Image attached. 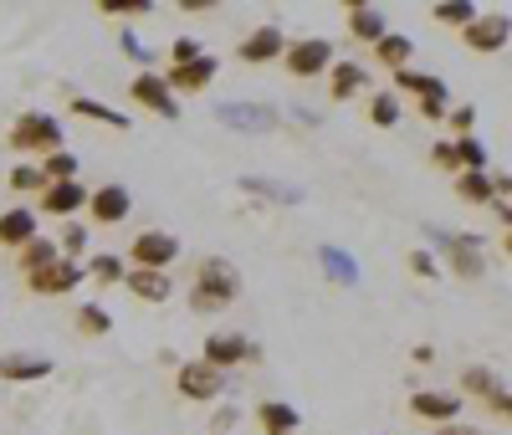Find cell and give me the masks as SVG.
Instances as JSON below:
<instances>
[{
  "instance_id": "cell-1",
  "label": "cell",
  "mask_w": 512,
  "mask_h": 435,
  "mask_svg": "<svg viewBox=\"0 0 512 435\" xmlns=\"http://www.w3.org/2000/svg\"><path fill=\"white\" fill-rule=\"evenodd\" d=\"M236 297H241V277H236V267H231L226 256H205L200 267H195L190 292H185L190 313H200V318H210V313H226Z\"/></svg>"
},
{
  "instance_id": "cell-2",
  "label": "cell",
  "mask_w": 512,
  "mask_h": 435,
  "mask_svg": "<svg viewBox=\"0 0 512 435\" xmlns=\"http://www.w3.org/2000/svg\"><path fill=\"white\" fill-rule=\"evenodd\" d=\"M431 246L446 256V267L456 277H482L487 272V241L477 231H441V226H431Z\"/></svg>"
},
{
  "instance_id": "cell-3",
  "label": "cell",
  "mask_w": 512,
  "mask_h": 435,
  "mask_svg": "<svg viewBox=\"0 0 512 435\" xmlns=\"http://www.w3.org/2000/svg\"><path fill=\"white\" fill-rule=\"evenodd\" d=\"M11 149H16V154H41V159L57 154V149H67L57 113H41V108L21 113V118L11 123Z\"/></svg>"
},
{
  "instance_id": "cell-4",
  "label": "cell",
  "mask_w": 512,
  "mask_h": 435,
  "mask_svg": "<svg viewBox=\"0 0 512 435\" xmlns=\"http://www.w3.org/2000/svg\"><path fill=\"white\" fill-rule=\"evenodd\" d=\"M390 82H395V93H410V98H415V108H420L425 118H451V87H446L436 72L400 67V72H390Z\"/></svg>"
},
{
  "instance_id": "cell-5",
  "label": "cell",
  "mask_w": 512,
  "mask_h": 435,
  "mask_svg": "<svg viewBox=\"0 0 512 435\" xmlns=\"http://www.w3.org/2000/svg\"><path fill=\"white\" fill-rule=\"evenodd\" d=\"M333 41L328 36H297V41H287V57H282V67L292 72V77H303V82H313V77H328L333 72Z\"/></svg>"
},
{
  "instance_id": "cell-6",
  "label": "cell",
  "mask_w": 512,
  "mask_h": 435,
  "mask_svg": "<svg viewBox=\"0 0 512 435\" xmlns=\"http://www.w3.org/2000/svg\"><path fill=\"white\" fill-rule=\"evenodd\" d=\"M200 359L210 364V369H241V364H256L262 359V348H256L246 333H226V328H216V333H205V343H200Z\"/></svg>"
},
{
  "instance_id": "cell-7",
  "label": "cell",
  "mask_w": 512,
  "mask_h": 435,
  "mask_svg": "<svg viewBox=\"0 0 512 435\" xmlns=\"http://www.w3.org/2000/svg\"><path fill=\"white\" fill-rule=\"evenodd\" d=\"M175 389L190 405H216L226 395V374L210 369L205 359H185V364H175Z\"/></svg>"
},
{
  "instance_id": "cell-8",
  "label": "cell",
  "mask_w": 512,
  "mask_h": 435,
  "mask_svg": "<svg viewBox=\"0 0 512 435\" xmlns=\"http://www.w3.org/2000/svg\"><path fill=\"white\" fill-rule=\"evenodd\" d=\"M128 98H134L139 108H149L154 118H169L175 123L180 118V98H175V87L164 82V72H134V82H128Z\"/></svg>"
},
{
  "instance_id": "cell-9",
  "label": "cell",
  "mask_w": 512,
  "mask_h": 435,
  "mask_svg": "<svg viewBox=\"0 0 512 435\" xmlns=\"http://www.w3.org/2000/svg\"><path fill=\"white\" fill-rule=\"evenodd\" d=\"M128 261H134L139 272H169L180 261V236H169V231H139L134 246H128Z\"/></svg>"
},
{
  "instance_id": "cell-10",
  "label": "cell",
  "mask_w": 512,
  "mask_h": 435,
  "mask_svg": "<svg viewBox=\"0 0 512 435\" xmlns=\"http://www.w3.org/2000/svg\"><path fill=\"white\" fill-rule=\"evenodd\" d=\"M507 41H512V16H502V11H482L472 26L461 31V47H466V52H477V57L502 52Z\"/></svg>"
},
{
  "instance_id": "cell-11",
  "label": "cell",
  "mask_w": 512,
  "mask_h": 435,
  "mask_svg": "<svg viewBox=\"0 0 512 435\" xmlns=\"http://www.w3.org/2000/svg\"><path fill=\"white\" fill-rule=\"evenodd\" d=\"M287 31L282 26H251L246 36H241V47H236V57L246 62V67H267V62H282L287 57Z\"/></svg>"
},
{
  "instance_id": "cell-12",
  "label": "cell",
  "mask_w": 512,
  "mask_h": 435,
  "mask_svg": "<svg viewBox=\"0 0 512 435\" xmlns=\"http://www.w3.org/2000/svg\"><path fill=\"white\" fill-rule=\"evenodd\" d=\"M461 410H466V400L456 389H415L410 395V415L431 420V425H451V420H461Z\"/></svg>"
},
{
  "instance_id": "cell-13",
  "label": "cell",
  "mask_w": 512,
  "mask_h": 435,
  "mask_svg": "<svg viewBox=\"0 0 512 435\" xmlns=\"http://www.w3.org/2000/svg\"><path fill=\"white\" fill-rule=\"evenodd\" d=\"M216 72H221V57H195V62H180V67H169L164 72V82L175 87V98L185 93V98H195V93H205L210 82H216Z\"/></svg>"
},
{
  "instance_id": "cell-14",
  "label": "cell",
  "mask_w": 512,
  "mask_h": 435,
  "mask_svg": "<svg viewBox=\"0 0 512 435\" xmlns=\"http://www.w3.org/2000/svg\"><path fill=\"white\" fill-rule=\"evenodd\" d=\"M88 200H93V190L82 185V180H67V185H47L41 190V215H57V221H72L77 210H88Z\"/></svg>"
},
{
  "instance_id": "cell-15",
  "label": "cell",
  "mask_w": 512,
  "mask_h": 435,
  "mask_svg": "<svg viewBox=\"0 0 512 435\" xmlns=\"http://www.w3.org/2000/svg\"><path fill=\"white\" fill-rule=\"evenodd\" d=\"M344 21H349V36L364 41V47H379V41L390 36V16H384L379 6H364V0H349Z\"/></svg>"
},
{
  "instance_id": "cell-16",
  "label": "cell",
  "mask_w": 512,
  "mask_h": 435,
  "mask_svg": "<svg viewBox=\"0 0 512 435\" xmlns=\"http://www.w3.org/2000/svg\"><path fill=\"white\" fill-rule=\"evenodd\" d=\"M82 277H88V267L82 261H57V267H47V272H36V277H26V287L36 292V297H62V292H72Z\"/></svg>"
},
{
  "instance_id": "cell-17",
  "label": "cell",
  "mask_w": 512,
  "mask_h": 435,
  "mask_svg": "<svg viewBox=\"0 0 512 435\" xmlns=\"http://www.w3.org/2000/svg\"><path fill=\"white\" fill-rule=\"evenodd\" d=\"M88 215H93L98 226H118V221L134 215V195H128L123 185H98L93 200H88Z\"/></svg>"
},
{
  "instance_id": "cell-18",
  "label": "cell",
  "mask_w": 512,
  "mask_h": 435,
  "mask_svg": "<svg viewBox=\"0 0 512 435\" xmlns=\"http://www.w3.org/2000/svg\"><path fill=\"white\" fill-rule=\"evenodd\" d=\"M226 128H241V134H272V128L282 123L272 108H262V103H226L221 113H216Z\"/></svg>"
},
{
  "instance_id": "cell-19",
  "label": "cell",
  "mask_w": 512,
  "mask_h": 435,
  "mask_svg": "<svg viewBox=\"0 0 512 435\" xmlns=\"http://www.w3.org/2000/svg\"><path fill=\"white\" fill-rule=\"evenodd\" d=\"M364 87H369V67H364V62H333V72H328V98H333V103L359 98Z\"/></svg>"
},
{
  "instance_id": "cell-20",
  "label": "cell",
  "mask_w": 512,
  "mask_h": 435,
  "mask_svg": "<svg viewBox=\"0 0 512 435\" xmlns=\"http://www.w3.org/2000/svg\"><path fill=\"white\" fill-rule=\"evenodd\" d=\"M502 379H497V369H487V364H466L461 369V384H456V395L466 400V395H472V400H482V405H492L497 395H502Z\"/></svg>"
},
{
  "instance_id": "cell-21",
  "label": "cell",
  "mask_w": 512,
  "mask_h": 435,
  "mask_svg": "<svg viewBox=\"0 0 512 435\" xmlns=\"http://www.w3.org/2000/svg\"><path fill=\"white\" fill-rule=\"evenodd\" d=\"M256 425H262V435H297L303 430V415L287 400H262L256 405Z\"/></svg>"
},
{
  "instance_id": "cell-22",
  "label": "cell",
  "mask_w": 512,
  "mask_h": 435,
  "mask_svg": "<svg viewBox=\"0 0 512 435\" xmlns=\"http://www.w3.org/2000/svg\"><path fill=\"white\" fill-rule=\"evenodd\" d=\"M47 374H52L47 354H0V379H11V384H36Z\"/></svg>"
},
{
  "instance_id": "cell-23",
  "label": "cell",
  "mask_w": 512,
  "mask_h": 435,
  "mask_svg": "<svg viewBox=\"0 0 512 435\" xmlns=\"http://www.w3.org/2000/svg\"><path fill=\"white\" fill-rule=\"evenodd\" d=\"M41 231H36V210H26V205H11L6 215H0V246H11V251H21L26 241H36Z\"/></svg>"
},
{
  "instance_id": "cell-24",
  "label": "cell",
  "mask_w": 512,
  "mask_h": 435,
  "mask_svg": "<svg viewBox=\"0 0 512 435\" xmlns=\"http://www.w3.org/2000/svg\"><path fill=\"white\" fill-rule=\"evenodd\" d=\"M57 261H62V241H52V236H36V241H26V246L16 251V267H21L26 277L57 267Z\"/></svg>"
},
{
  "instance_id": "cell-25",
  "label": "cell",
  "mask_w": 512,
  "mask_h": 435,
  "mask_svg": "<svg viewBox=\"0 0 512 435\" xmlns=\"http://www.w3.org/2000/svg\"><path fill=\"white\" fill-rule=\"evenodd\" d=\"M123 287L128 292H134L139 302H169V297H175V277H169V272H128L123 277Z\"/></svg>"
},
{
  "instance_id": "cell-26",
  "label": "cell",
  "mask_w": 512,
  "mask_h": 435,
  "mask_svg": "<svg viewBox=\"0 0 512 435\" xmlns=\"http://www.w3.org/2000/svg\"><path fill=\"white\" fill-rule=\"evenodd\" d=\"M236 190L241 195H251V200H272V205H297L303 195H297L292 185H282V180H267V174H241L236 180Z\"/></svg>"
},
{
  "instance_id": "cell-27",
  "label": "cell",
  "mask_w": 512,
  "mask_h": 435,
  "mask_svg": "<svg viewBox=\"0 0 512 435\" xmlns=\"http://www.w3.org/2000/svg\"><path fill=\"white\" fill-rule=\"evenodd\" d=\"M67 113H77V118H88V123H108V128H123L134 123L128 113H118V108H108V103H98V98H67Z\"/></svg>"
},
{
  "instance_id": "cell-28",
  "label": "cell",
  "mask_w": 512,
  "mask_h": 435,
  "mask_svg": "<svg viewBox=\"0 0 512 435\" xmlns=\"http://www.w3.org/2000/svg\"><path fill=\"white\" fill-rule=\"evenodd\" d=\"M318 261H323L328 282H338V287H354V282H359V261H354L349 251H338V246H323V251H318Z\"/></svg>"
},
{
  "instance_id": "cell-29",
  "label": "cell",
  "mask_w": 512,
  "mask_h": 435,
  "mask_svg": "<svg viewBox=\"0 0 512 435\" xmlns=\"http://www.w3.org/2000/svg\"><path fill=\"white\" fill-rule=\"evenodd\" d=\"M410 57H415V41L400 36V31H390V36H384L379 47H374V62H379V67H390V72L410 67Z\"/></svg>"
},
{
  "instance_id": "cell-30",
  "label": "cell",
  "mask_w": 512,
  "mask_h": 435,
  "mask_svg": "<svg viewBox=\"0 0 512 435\" xmlns=\"http://www.w3.org/2000/svg\"><path fill=\"white\" fill-rule=\"evenodd\" d=\"M477 16H482V11L472 6V0H436V6H431V21H436V26H451V31H466Z\"/></svg>"
},
{
  "instance_id": "cell-31",
  "label": "cell",
  "mask_w": 512,
  "mask_h": 435,
  "mask_svg": "<svg viewBox=\"0 0 512 435\" xmlns=\"http://www.w3.org/2000/svg\"><path fill=\"white\" fill-rule=\"evenodd\" d=\"M456 200H466V205H492L497 200V190H492V169L487 174H456Z\"/></svg>"
},
{
  "instance_id": "cell-32",
  "label": "cell",
  "mask_w": 512,
  "mask_h": 435,
  "mask_svg": "<svg viewBox=\"0 0 512 435\" xmlns=\"http://www.w3.org/2000/svg\"><path fill=\"white\" fill-rule=\"evenodd\" d=\"M77 333L82 338H108L113 333V313L103 308V302H82L77 308Z\"/></svg>"
},
{
  "instance_id": "cell-33",
  "label": "cell",
  "mask_w": 512,
  "mask_h": 435,
  "mask_svg": "<svg viewBox=\"0 0 512 435\" xmlns=\"http://www.w3.org/2000/svg\"><path fill=\"white\" fill-rule=\"evenodd\" d=\"M88 277H93L98 287H118V282L128 277V267H123V256H113V251H98V256H88Z\"/></svg>"
},
{
  "instance_id": "cell-34",
  "label": "cell",
  "mask_w": 512,
  "mask_h": 435,
  "mask_svg": "<svg viewBox=\"0 0 512 435\" xmlns=\"http://www.w3.org/2000/svg\"><path fill=\"white\" fill-rule=\"evenodd\" d=\"M369 123L374 128H395L400 123V93L390 87V93H369Z\"/></svg>"
},
{
  "instance_id": "cell-35",
  "label": "cell",
  "mask_w": 512,
  "mask_h": 435,
  "mask_svg": "<svg viewBox=\"0 0 512 435\" xmlns=\"http://www.w3.org/2000/svg\"><path fill=\"white\" fill-rule=\"evenodd\" d=\"M456 159H461V174H487L492 159H487V144L472 134V139H456Z\"/></svg>"
},
{
  "instance_id": "cell-36",
  "label": "cell",
  "mask_w": 512,
  "mask_h": 435,
  "mask_svg": "<svg viewBox=\"0 0 512 435\" xmlns=\"http://www.w3.org/2000/svg\"><path fill=\"white\" fill-rule=\"evenodd\" d=\"M41 174H47V185H67V180H77V154H72V149L47 154V159H41Z\"/></svg>"
},
{
  "instance_id": "cell-37",
  "label": "cell",
  "mask_w": 512,
  "mask_h": 435,
  "mask_svg": "<svg viewBox=\"0 0 512 435\" xmlns=\"http://www.w3.org/2000/svg\"><path fill=\"white\" fill-rule=\"evenodd\" d=\"M149 11H154V0H98V16L108 21H139Z\"/></svg>"
},
{
  "instance_id": "cell-38",
  "label": "cell",
  "mask_w": 512,
  "mask_h": 435,
  "mask_svg": "<svg viewBox=\"0 0 512 435\" xmlns=\"http://www.w3.org/2000/svg\"><path fill=\"white\" fill-rule=\"evenodd\" d=\"M11 190H21V195H36L41 200V190H47V174H41V164H16L11 169Z\"/></svg>"
},
{
  "instance_id": "cell-39",
  "label": "cell",
  "mask_w": 512,
  "mask_h": 435,
  "mask_svg": "<svg viewBox=\"0 0 512 435\" xmlns=\"http://www.w3.org/2000/svg\"><path fill=\"white\" fill-rule=\"evenodd\" d=\"M405 267H410V277H420V282H436V277H441V256H436L431 246H415V251L405 256Z\"/></svg>"
},
{
  "instance_id": "cell-40",
  "label": "cell",
  "mask_w": 512,
  "mask_h": 435,
  "mask_svg": "<svg viewBox=\"0 0 512 435\" xmlns=\"http://www.w3.org/2000/svg\"><path fill=\"white\" fill-rule=\"evenodd\" d=\"M82 251H88V226L67 221V226H62V256H67V261H77Z\"/></svg>"
},
{
  "instance_id": "cell-41",
  "label": "cell",
  "mask_w": 512,
  "mask_h": 435,
  "mask_svg": "<svg viewBox=\"0 0 512 435\" xmlns=\"http://www.w3.org/2000/svg\"><path fill=\"white\" fill-rule=\"evenodd\" d=\"M446 123H451V134H456V139H472V134H477V108H472V103H461V108H451Z\"/></svg>"
},
{
  "instance_id": "cell-42",
  "label": "cell",
  "mask_w": 512,
  "mask_h": 435,
  "mask_svg": "<svg viewBox=\"0 0 512 435\" xmlns=\"http://www.w3.org/2000/svg\"><path fill=\"white\" fill-rule=\"evenodd\" d=\"M431 164L446 169V174H461V159H456V139H436L431 144Z\"/></svg>"
},
{
  "instance_id": "cell-43",
  "label": "cell",
  "mask_w": 512,
  "mask_h": 435,
  "mask_svg": "<svg viewBox=\"0 0 512 435\" xmlns=\"http://www.w3.org/2000/svg\"><path fill=\"white\" fill-rule=\"evenodd\" d=\"M169 57H175V67H180V62H195V57H205V47H200L195 36H175V47H169Z\"/></svg>"
},
{
  "instance_id": "cell-44",
  "label": "cell",
  "mask_w": 512,
  "mask_h": 435,
  "mask_svg": "<svg viewBox=\"0 0 512 435\" xmlns=\"http://www.w3.org/2000/svg\"><path fill=\"white\" fill-rule=\"evenodd\" d=\"M236 420H241V410H236V405H221L216 415H210V430L226 435V430H236Z\"/></svg>"
},
{
  "instance_id": "cell-45",
  "label": "cell",
  "mask_w": 512,
  "mask_h": 435,
  "mask_svg": "<svg viewBox=\"0 0 512 435\" xmlns=\"http://www.w3.org/2000/svg\"><path fill=\"white\" fill-rule=\"evenodd\" d=\"M487 410H492L497 420H507V425H512V389H502V395H497V400H492Z\"/></svg>"
},
{
  "instance_id": "cell-46",
  "label": "cell",
  "mask_w": 512,
  "mask_h": 435,
  "mask_svg": "<svg viewBox=\"0 0 512 435\" xmlns=\"http://www.w3.org/2000/svg\"><path fill=\"white\" fill-rule=\"evenodd\" d=\"M410 364H415V369L436 364V348H431V343H415V348H410Z\"/></svg>"
},
{
  "instance_id": "cell-47",
  "label": "cell",
  "mask_w": 512,
  "mask_h": 435,
  "mask_svg": "<svg viewBox=\"0 0 512 435\" xmlns=\"http://www.w3.org/2000/svg\"><path fill=\"white\" fill-rule=\"evenodd\" d=\"M492 190H497V200H512V174L507 169H492Z\"/></svg>"
},
{
  "instance_id": "cell-48",
  "label": "cell",
  "mask_w": 512,
  "mask_h": 435,
  "mask_svg": "<svg viewBox=\"0 0 512 435\" xmlns=\"http://www.w3.org/2000/svg\"><path fill=\"white\" fill-rule=\"evenodd\" d=\"M118 47L134 57V62H144V47H139V36H134V31H123V36H118Z\"/></svg>"
},
{
  "instance_id": "cell-49",
  "label": "cell",
  "mask_w": 512,
  "mask_h": 435,
  "mask_svg": "<svg viewBox=\"0 0 512 435\" xmlns=\"http://www.w3.org/2000/svg\"><path fill=\"white\" fill-rule=\"evenodd\" d=\"M436 435H482V430L466 425V420H451V425H436Z\"/></svg>"
},
{
  "instance_id": "cell-50",
  "label": "cell",
  "mask_w": 512,
  "mask_h": 435,
  "mask_svg": "<svg viewBox=\"0 0 512 435\" xmlns=\"http://www.w3.org/2000/svg\"><path fill=\"white\" fill-rule=\"evenodd\" d=\"M180 11L185 16H205V11H216V0H180Z\"/></svg>"
},
{
  "instance_id": "cell-51",
  "label": "cell",
  "mask_w": 512,
  "mask_h": 435,
  "mask_svg": "<svg viewBox=\"0 0 512 435\" xmlns=\"http://www.w3.org/2000/svg\"><path fill=\"white\" fill-rule=\"evenodd\" d=\"M492 210H497V221L512 231V200H492Z\"/></svg>"
},
{
  "instance_id": "cell-52",
  "label": "cell",
  "mask_w": 512,
  "mask_h": 435,
  "mask_svg": "<svg viewBox=\"0 0 512 435\" xmlns=\"http://www.w3.org/2000/svg\"><path fill=\"white\" fill-rule=\"evenodd\" d=\"M502 246H507V256H512V231H507V236H502Z\"/></svg>"
},
{
  "instance_id": "cell-53",
  "label": "cell",
  "mask_w": 512,
  "mask_h": 435,
  "mask_svg": "<svg viewBox=\"0 0 512 435\" xmlns=\"http://www.w3.org/2000/svg\"><path fill=\"white\" fill-rule=\"evenodd\" d=\"M507 435H512V430H507Z\"/></svg>"
}]
</instances>
